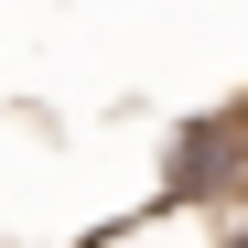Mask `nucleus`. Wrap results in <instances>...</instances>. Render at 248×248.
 Instances as JSON below:
<instances>
[{
    "label": "nucleus",
    "instance_id": "1",
    "mask_svg": "<svg viewBox=\"0 0 248 248\" xmlns=\"http://www.w3.org/2000/svg\"><path fill=\"white\" fill-rule=\"evenodd\" d=\"M87 248H227V216H216V205H173V194H162L151 216L108 227V237H87Z\"/></svg>",
    "mask_w": 248,
    "mask_h": 248
}]
</instances>
